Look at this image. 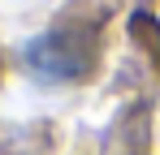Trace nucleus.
Segmentation results:
<instances>
[{
  "label": "nucleus",
  "instance_id": "obj_1",
  "mask_svg": "<svg viewBox=\"0 0 160 155\" xmlns=\"http://www.w3.org/2000/svg\"><path fill=\"white\" fill-rule=\"evenodd\" d=\"M91 60H95V48L87 43L82 30H43L35 35L26 48H22V65H26L30 78L48 82V86H65V82H78V78L91 73Z\"/></svg>",
  "mask_w": 160,
  "mask_h": 155
},
{
  "label": "nucleus",
  "instance_id": "obj_2",
  "mask_svg": "<svg viewBox=\"0 0 160 155\" xmlns=\"http://www.w3.org/2000/svg\"><path fill=\"white\" fill-rule=\"evenodd\" d=\"M108 155H147V108L143 103H134L130 112L117 121Z\"/></svg>",
  "mask_w": 160,
  "mask_h": 155
}]
</instances>
